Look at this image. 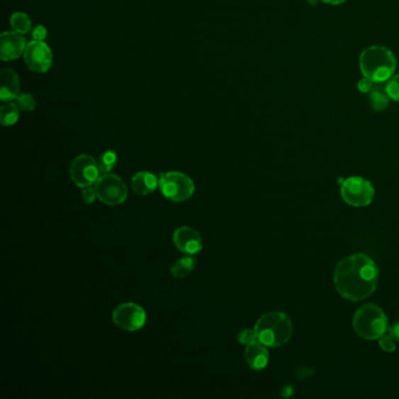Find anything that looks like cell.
Instances as JSON below:
<instances>
[{"label": "cell", "mask_w": 399, "mask_h": 399, "mask_svg": "<svg viewBox=\"0 0 399 399\" xmlns=\"http://www.w3.org/2000/svg\"><path fill=\"white\" fill-rule=\"evenodd\" d=\"M378 269L373 259L357 253L343 259L334 271V285L339 296L350 301H361L375 292Z\"/></svg>", "instance_id": "obj_1"}, {"label": "cell", "mask_w": 399, "mask_h": 399, "mask_svg": "<svg viewBox=\"0 0 399 399\" xmlns=\"http://www.w3.org/2000/svg\"><path fill=\"white\" fill-rule=\"evenodd\" d=\"M397 60L389 48L370 46L359 55V69L363 77L373 84H383L389 80L396 72Z\"/></svg>", "instance_id": "obj_2"}, {"label": "cell", "mask_w": 399, "mask_h": 399, "mask_svg": "<svg viewBox=\"0 0 399 399\" xmlns=\"http://www.w3.org/2000/svg\"><path fill=\"white\" fill-rule=\"evenodd\" d=\"M254 332L262 344L276 348L286 344L292 337V321L285 313H266L255 323Z\"/></svg>", "instance_id": "obj_3"}, {"label": "cell", "mask_w": 399, "mask_h": 399, "mask_svg": "<svg viewBox=\"0 0 399 399\" xmlns=\"http://www.w3.org/2000/svg\"><path fill=\"white\" fill-rule=\"evenodd\" d=\"M356 334L364 339H377L388 330V319L382 309L375 305H366L354 316Z\"/></svg>", "instance_id": "obj_4"}, {"label": "cell", "mask_w": 399, "mask_h": 399, "mask_svg": "<svg viewBox=\"0 0 399 399\" xmlns=\"http://www.w3.org/2000/svg\"><path fill=\"white\" fill-rule=\"evenodd\" d=\"M158 186L165 198L175 203L188 201L195 193L193 181L188 175L179 172L161 174Z\"/></svg>", "instance_id": "obj_5"}, {"label": "cell", "mask_w": 399, "mask_h": 399, "mask_svg": "<svg viewBox=\"0 0 399 399\" xmlns=\"http://www.w3.org/2000/svg\"><path fill=\"white\" fill-rule=\"evenodd\" d=\"M98 198L109 206L121 205L127 201L128 188L125 181L113 174H102L95 183Z\"/></svg>", "instance_id": "obj_6"}, {"label": "cell", "mask_w": 399, "mask_h": 399, "mask_svg": "<svg viewBox=\"0 0 399 399\" xmlns=\"http://www.w3.org/2000/svg\"><path fill=\"white\" fill-rule=\"evenodd\" d=\"M341 196L347 204L362 208L373 201L375 190L369 181L362 177H350L343 181Z\"/></svg>", "instance_id": "obj_7"}, {"label": "cell", "mask_w": 399, "mask_h": 399, "mask_svg": "<svg viewBox=\"0 0 399 399\" xmlns=\"http://www.w3.org/2000/svg\"><path fill=\"white\" fill-rule=\"evenodd\" d=\"M69 174L77 186L88 188L95 184L100 177V165L91 154H80L72 162Z\"/></svg>", "instance_id": "obj_8"}, {"label": "cell", "mask_w": 399, "mask_h": 399, "mask_svg": "<svg viewBox=\"0 0 399 399\" xmlns=\"http://www.w3.org/2000/svg\"><path fill=\"white\" fill-rule=\"evenodd\" d=\"M113 322L118 328L127 332H136L145 327L147 322V314L141 305L134 302H127L118 305L113 312Z\"/></svg>", "instance_id": "obj_9"}, {"label": "cell", "mask_w": 399, "mask_h": 399, "mask_svg": "<svg viewBox=\"0 0 399 399\" xmlns=\"http://www.w3.org/2000/svg\"><path fill=\"white\" fill-rule=\"evenodd\" d=\"M27 67L34 73H46L53 64V54L50 46L44 41L33 40L28 43L24 53Z\"/></svg>", "instance_id": "obj_10"}, {"label": "cell", "mask_w": 399, "mask_h": 399, "mask_svg": "<svg viewBox=\"0 0 399 399\" xmlns=\"http://www.w3.org/2000/svg\"><path fill=\"white\" fill-rule=\"evenodd\" d=\"M174 244L185 254H197L203 249V239L198 231L190 226H181L174 233Z\"/></svg>", "instance_id": "obj_11"}, {"label": "cell", "mask_w": 399, "mask_h": 399, "mask_svg": "<svg viewBox=\"0 0 399 399\" xmlns=\"http://www.w3.org/2000/svg\"><path fill=\"white\" fill-rule=\"evenodd\" d=\"M26 40L17 32H4L0 37V57L3 61L17 60L25 53Z\"/></svg>", "instance_id": "obj_12"}, {"label": "cell", "mask_w": 399, "mask_h": 399, "mask_svg": "<svg viewBox=\"0 0 399 399\" xmlns=\"http://www.w3.org/2000/svg\"><path fill=\"white\" fill-rule=\"evenodd\" d=\"M0 99L4 102L16 100L21 89V82L18 79V75L13 69L11 68H4L0 72Z\"/></svg>", "instance_id": "obj_13"}, {"label": "cell", "mask_w": 399, "mask_h": 399, "mask_svg": "<svg viewBox=\"0 0 399 399\" xmlns=\"http://www.w3.org/2000/svg\"><path fill=\"white\" fill-rule=\"evenodd\" d=\"M245 359L249 368L253 370H262L269 364V355L265 344L258 339L252 341L246 346Z\"/></svg>", "instance_id": "obj_14"}, {"label": "cell", "mask_w": 399, "mask_h": 399, "mask_svg": "<svg viewBox=\"0 0 399 399\" xmlns=\"http://www.w3.org/2000/svg\"><path fill=\"white\" fill-rule=\"evenodd\" d=\"M158 178L149 172H140L131 178V189L137 195H150L158 188Z\"/></svg>", "instance_id": "obj_15"}, {"label": "cell", "mask_w": 399, "mask_h": 399, "mask_svg": "<svg viewBox=\"0 0 399 399\" xmlns=\"http://www.w3.org/2000/svg\"><path fill=\"white\" fill-rule=\"evenodd\" d=\"M369 94V102L373 111H382L389 107V95L386 93V86H373V89L368 93Z\"/></svg>", "instance_id": "obj_16"}, {"label": "cell", "mask_w": 399, "mask_h": 399, "mask_svg": "<svg viewBox=\"0 0 399 399\" xmlns=\"http://www.w3.org/2000/svg\"><path fill=\"white\" fill-rule=\"evenodd\" d=\"M196 265H197L196 259L188 255V257L178 259L177 262H174V265L170 269V272H172L174 278L184 279L193 272Z\"/></svg>", "instance_id": "obj_17"}, {"label": "cell", "mask_w": 399, "mask_h": 399, "mask_svg": "<svg viewBox=\"0 0 399 399\" xmlns=\"http://www.w3.org/2000/svg\"><path fill=\"white\" fill-rule=\"evenodd\" d=\"M19 107L16 103H5L0 108V123L4 127H10L17 123L19 120Z\"/></svg>", "instance_id": "obj_18"}, {"label": "cell", "mask_w": 399, "mask_h": 399, "mask_svg": "<svg viewBox=\"0 0 399 399\" xmlns=\"http://www.w3.org/2000/svg\"><path fill=\"white\" fill-rule=\"evenodd\" d=\"M11 26L13 28L14 32L17 33L25 34L28 33L32 27L30 19L24 12H16L11 17Z\"/></svg>", "instance_id": "obj_19"}, {"label": "cell", "mask_w": 399, "mask_h": 399, "mask_svg": "<svg viewBox=\"0 0 399 399\" xmlns=\"http://www.w3.org/2000/svg\"><path fill=\"white\" fill-rule=\"evenodd\" d=\"M118 164V154L113 150L104 151L99 159L101 174H111V170Z\"/></svg>", "instance_id": "obj_20"}, {"label": "cell", "mask_w": 399, "mask_h": 399, "mask_svg": "<svg viewBox=\"0 0 399 399\" xmlns=\"http://www.w3.org/2000/svg\"><path fill=\"white\" fill-rule=\"evenodd\" d=\"M16 104L19 109L23 111H32L35 108V100H34L32 94L28 93H21L16 98Z\"/></svg>", "instance_id": "obj_21"}, {"label": "cell", "mask_w": 399, "mask_h": 399, "mask_svg": "<svg viewBox=\"0 0 399 399\" xmlns=\"http://www.w3.org/2000/svg\"><path fill=\"white\" fill-rule=\"evenodd\" d=\"M386 89L391 100L399 102V74H393L386 81Z\"/></svg>", "instance_id": "obj_22"}, {"label": "cell", "mask_w": 399, "mask_h": 399, "mask_svg": "<svg viewBox=\"0 0 399 399\" xmlns=\"http://www.w3.org/2000/svg\"><path fill=\"white\" fill-rule=\"evenodd\" d=\"M379 346L386 352H393L396 350V343H395V339H393V336L391 334L390 335L384 334V335L381 336L379 337Z\"/></svg>", "instance_id": "obj_23"}, {"label": "cell", "mask_w": 399, "mask_h": 399, "mask_svg": "<svg viewBox=\"0 0 399 399\" xmlns=\"http://www.w3.org/2000/svg\"><path fill=\"white\" fill-rule=\"evenodd\" d=\"M237 339H238V342L240 343V344L247 346L252 341L257 339L254 329H244V330L239 332L238 336H237Z\"/></svg>", "instance_id": "obj_24"}, {"label": "cell", "mask_w": 399, "mask_h": 399, "mask_svg": "<svg viewBox=\"0 0 399 399\" xmlns=\"http://www.w3.org/2000/svg\"><path fill=\"white\" fill-rule=\"evenodd\" d=\"M96 198H98V193H96L95 188L88 186V188L84 189V191H82V201H84V204L91 205Z\"/></svg>", "instance_id": "obj_25"}, {"label": "cell", "mask_w": 399, "mask_h": 399, "mask_svg": "<svg viewBox=\"0 0 399 399\" xmlns=\"http://www.w3.org/2000/svg\"><path fill=\"white\" fill-rule=\"evenodd\" d=\"M373 86H375V84H373V81L369 80L368 77H363V79L359 81V84H357L359 91H361V93H366V94H368V93L373 89Z\"/></svg>", "instance_id": "obj_26"}, {"label": "cell", "mask_w": 399, "mask_h": 399, "mask_svg": "<svg viewBox=\"0 0 399 399\" xmlns=\"http://www.w3.org/2000/svg\"><path fill=\"white\" fill-rule=\"evenodd\" d=\"M47 37V30L43 25L35 27L33 30V39L38 41H44Z\"/></svg>", "instance_id": "obj_27"}, {"label": "cell", "mask_w": 399, "mask_h": 399, "mask_svg": "<svg viewBox=\"0 0 399 399\" xmlns=\"http://www.w3.org/2000/svg\"><path fill=\"white\" fill-rule=\"evenodd\" d=\"M390 334L393 336V339L399 341V323H396L390 328Z\"/></svg>", "instance_id": "obj_28"}, {"label": "cell", "mask_w": 399, "mask_h": 399, "mask_svg": "<svg viewBox=\"0 0 399 399\" xmlns=\"http://www.w3.org/2000/svg\"><path fill=\"white\" fill-rule=\"evenodd\" d=\"M322 1L329 5H339V4L346 3L347 0H322Z\"/></svg>", "instance_id": "obj_29"}]
</instances>
